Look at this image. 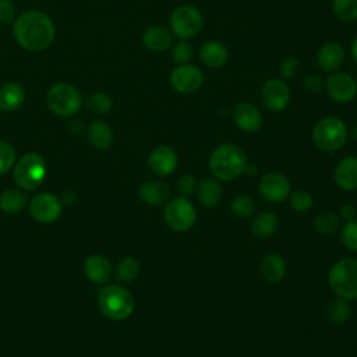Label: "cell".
Here are the masks:
<instances>
[{
	"instance_id": "cell-1",
	"label": "cell",
	"mask_w": 357,
	"mask_h": 357,
	"mask_svg": "<svg viewBox=\"0 0 357 357\" xmlns=\"http://www.w3.org/2000/svg\"><path fill=\"white\" fill-rule=\"evenodd\" d=\"M17 42L32 52L45 50L54 39V25L49 15L39 10L21 14L13 26Z\"/></svg>"
},
{
	"instance_id": "cell-2",
	"label": "cell",
	"mask_w": 357,
	"mask_h": 357,
	"mask_svg": "<svg viewBox=\"0 0 357 357\" xmlns=\"http://www.w3.org/2000/svg\"><path fill=\"white\" fill-rule=\"evenodd\" d=\"M208 165L216 180L231 181L245 172L248 159L238 145L223 144L212 151Z\"/></svg>"
},
{
	"instance_id": "cell-3",
	"label": "cell",
	"mask_w": 357,
	"mask_h": 357,
	"mask_svg": "<svg viewBox=\"0 0 357 357\" xmlns=\"http://www.w3.org/2000/svg\"><path fill=\"white\" fill-rule=\"evenodd\" d=\"M132 294L120 284H107L98 294V307L100 312L112 321H123L134 312Z\"/></svg>"
},
{
	"instance_id": "cell-4",
	"label": "cell",
	"mask_w": 357,
	"mask_h": 357,
	"mask_svg": "<svg viewBox=\"0 0 357 357\" xmlns=\"http://www.w3.org/2000/svg\"><path fill=\"white\" fill-rule=\"evenodd\" d=\"M331 290L347 301L357 300V259L342 258L336 261L328 275Z\"/></svg>"
},
{
	"instance_id": "cell-5",
	"label": "cell",
	"mask_w": 357,
	"mask_h": 357,
	"mask_svg": "<svg viewBox=\"0 0 357 357\" xmlns=\"http://www.w3.org/2000/svg\"><path fill=\"white\" fill-rule=\"evenodd\" d=\"M347 137V127L337 117H324L312 130L314 145L324 152H335L340 149L346 144Z\"/></svg>"
},
{
	"instance_id": "cell-6",
	"label": "cell",
	"mask_w": 357,
	"mask_h": 357,
	"mask_svg": "<svg viewBox=\"0 0 357 357\" xmlns=\"http://www.w3.org/2000/svg\"><path fill=\"white\" fill-rule=\"evenodd\" d=\"M46 177L45 159L35 152L22 155L14 166V181L24 190H36Z\"/></svg>"
},
{
	"instance_id": "cell-7",
	"label": "cell",
	"mask_w": 357,
	"mask_h": 357,
	"mask_svg": "<svg viewBox=\"0 0 357 357\" xmlns=\"http://www.w3.org/2000/svg\"><path fill=\"white\" fill-rule=\"evenodd\" d=\"M46 103L49 109L61 117H68L75 114L81 105L82 96L77 88L70 84H54L46 93Z\"/></svg>"
},
{
	"instance_id": "cell-8",
	"label": "cell",
	"mask_w": 357,
	"mask_h": 357,
	"mask_svg": "<svg viewBox=\"0 0 357 357\" xmlns=\"http://www.w3.org/2000/svg\"><path fill=\"white\" fill-rule=\"evenodd\" d=\"M166 225L174 231H187L197 222V211L192 202L185 197L170 199L163 211Z\"/></svg>"
},
{
	"instance_id": "cell-9",
	"label": "cell",
	"mask_w": 357,
	"mask_h": 357,
	"mask_svg": "<svg viewBox=\"0 0 357 357\" xmlns=\"http://www.w3.org/2000/svg\"><path fill=\"white\" fill-rule=\"evenodd\" d=\"M172 33L181 39L195 36L202 28V15L194 6H180L170 15Z\"/></svg>"
},
{
	"instance_id": "cell-10",
	"label": "cell",
	"mask_w": 357,
	"mask_h": 357,
	"mask_svg": "<svg viewBox=\"0 0 357 357\" xmlns=\"http://www.w3.org/2000/svg\"><path fill=\"white\" fill-rule=\"evenodd\" d=\"M261 100L271 112H283L290 103V89L284 79L269 78L261 86Z\"/></svg>"
},
{
	"instance_id": "cell-11",
	"label": "cell",
	"mask_w": 357,
	"mask_h": 357,
	"mask_svg": "<svg viewBox=\"0 0 357 357\" xmlns=\"http://www.w3.org/2000/svg\"><path fill=\"white\" fill-rule=\"evenodd\" d=\"M202 84L204 74L192 64H178L170 74V85L178 93L197 92Z\"/></svg>"
},
{
	"instance_id": "cell-12",
	"label": "cell",
	"mask_w": 357,
	"mask_h": 357,
	"mask_svg": "<svg viewBox=\"0 0 357 357\" xmlns=\"http://www.w3.org/2000/svg\"><path fill=\"white\" fill-rule=\"evenodd\" d=\"M328 95L337 103H349L357 93V82L343 71H333L325 81Z\"/></svg>"
},
{
	"instance_id": "cell-13",
	"label": "cell",
	"mask_w": 357,
	"mask_h": 357,
	"mask_svg": "<svg viewBox=\"0 0 357 357\" xmlns=\"http://www.w3.org/2000/svg\"><path fill=\"white\" fill-rule=\"evenodd\" d=\"M31 216L40 223H52L59 219L61 213L60 199L50 192H40L29 202Z\"/></svg>"
},
{
	"instance_id": "cell-14",
	"label": "cell",
	"mask_w": 357,
	"mask_h": 357,
	"mask_svg": "<svg viewBox=\"0 0 357 357\" xmlns=\"http://www.w3.org/2000/svg\"><path fill=\"white\" fill-rule=\"evenodd\" d=\"M258 192L269 202H280L290 194V181L278 172H269L261 177Z\"/></svg>"
},
{
	"instance_id": "cell-15",
	"label": "cell",
	"mask_w": 357,
	"mask_h": 357,
	"mask_svg": "<svg viewBox=\"0 0 357 357\" xmlns=\"http://www.w3.org/2000/svg\"><path fill=\"white\" fill-rule=\"evenodd\" d=\"M148 167L156 176H169L177 167V153L167 145H159L149 153Z\"/></svg>"
},
{
	"instance_id": "cell-16",
	"label": "cell",
	"mask_w": 357,
	"mask_h": 357,
	"mask_svg": "<svg viewBox=\"0 0 357 357\" xmlns=\"http://www.w3.org/2000/svg\"><path fill=\"white\" fill-rule=\"evenodd\" d=\"M233 121L240 130L245 132H254L258 131L262 126V114L257 106L248 102H241L237 103L233 109Z\"/></svg>"
},
{
	"instance_id": "cell-17",
	"label": "cell",
	"mask_w": 357,
	"mask_h": 357,
	"mask_svg": "<svg viewBox=\"0 0 357 357\" xmlns=\"http://www.w3.org/2000/svg\"><path fill=\"white\" fill-rule=\"evenodd\" d=\"M84 275L95 284H105L112 276V265L105 255H89L84 262Z\"/></svg>"
},
{
	"instance_id": "cell-18",
	"label": "cell",
	"mask_w": 357,
	"mask_h": 357,
	"mask_svg": "<svg viewBox=\"0 0 357 357\" xmlns=\"http://www.w3.org/2000/svg\"><path fill=\"white\" fill-rule=\"evenodd\" d=\"M344 52L342 46L336 42L324 43L317 53V64L322 71L333 73L343 63Z\"/></svg>"
},
{
	"instance_id": "cell-19",
	"label": "cell",
	"mask_w": 357,
	"mask_h": 357,
	"mask_svg": "<svg viewBox=\"0 0 357 357\" xmlns=\"http://www.w3.org/2000/svg\"><path fill=\"white\" fill-rule=\"evenodd\" d=\"M335 181L344 191L357 188V158L346 156L335 167Z\"/></svg>"
},
{
	"instance_id": "cell-20",
	"label": "cell",
	"mask_w": 357,
	"mask_h": 357,
	"mask_svg": "<svg viewBox=\"0 0 357 357\" xmlns=\"http://www.w3.org/2000/svg\"><path fill=\"white\" fill-rule=\"evenodd\" d=\"M199 59L209 68H220L229 59L226 46L218 40H208L199 49Z\"/></svg>"
},
{
	"instance_id": "cell-21",
	"label": "cell",
	"mask_w": 357,
	"mask_h": 357,
	"mask_svg": "<svg viewBox=\"0 0 357 357\" xmlns=\"http://www.w3.org/2000/svg\"><path fill=\"white\" fill-rule=\"evenodd\" d=\"M138 197L148 205L158 206L170 197V187L163 181H146L138 190Z\"/></svg>"
},
{
	"instance_id": "cell-22",
	"label": "cell",
	"mask_w": 357,
	"mask_h": 357,
	"mask_svg": "<svg viewBox=\"0 0 357 357\" xmlns=\"http://www.w3.org/2000/svg\"><path fill=\"white\" fill-rule=\"evenodd\" d=\"M173 42V35L169 29L163 26H151L142 33V43L146 49L152 52H163L170 47Z\"/></svg>"
},
{
	"instance_id": "cell-23",
	"label": "cell",
	"mask_w": 357,
	"mask_h": 357,
	"mask_svg": "<svg viewBox=\"0 0 357 357\" xmlns=\"http://www.w3.org/2000/svg\"><path fill=\"white\" fill-rule=\"evenodd\" d=\"M259 269L262 278L266 282L278 283L283 279L286 273V262L279 254H268L262 258Z\"/></svg>"
},
{
	"instance_id": "cell-24",
	"label": "cell",
	"mask_w": 357,
	"mask_h": 357,
	"mask_svg": "<svg viewBox=\"0 0 357 357\" xmlns=\"http://www.w3.org/2000/svg\"><path fill=\"white\" fill-rule=\"evenodd\" d=\"M197 197L198 201L206 208H215L222 198V187L218 180L206 177L197 183Z\"/></svg>"
},
{
	"instance_id": "cell-25",
	"label": "cell",
	"mask_w": 357,
	"mask_h": 357,
	"mask_svg": "<svg viewBox=\"0 0 357 357\" xmlns=\"http://www.w3.org/2000/svg\"><path fill=\"white\" fill-rule=\"evenodd\" d=\"M86 138H88V142L93 148L103 151V149H107L112 146V144L114 141V134H113V130L106 123L93 121L88 127Z\"/></svg>"
},
{
	"instance_id": "cell-26",
	"label": "cell",
	"mask_w": 357,
	"mask_h": 357,
	"mask_svg": "<svg viewBox=\"0 0 357 357\" xmlns=\"http://www.w3.org/2000/svg\"><path fill=\"white\" fill-rule=\"evenodd\" d=\"M25 100V91L17 82H8L0 88V109L11 112L18 109Z\"/></svg>"
},
{
	"instance_id": "cell-27",
	"label": "cell",
	"mask_w": 357,
	"mask_h": 357,
	"mask_svg": "<svg viewBox=\"0 0 357 357\" xmlns=\"http://www.w3.org/2000/svg\"><path fill=\"white\" fill-rule=\"evenodd\" d=\"M278 216L272 212H262L257 215L251 222V231L258 238L271 237L278 229Z\"/></svg>"
},
{
	"instance_id": "cell-28",
	"label": "cell",
	"mask_w": 357,
	"mask_h": 357,
	"mask_svg": "<svg viewBox=\"0 0 357 357\" xmlns=\"http://www.w3.org/2000/svg\"><path fill=\"white\" fill-rule=\"evenodd\" d=\"M26 195L21 190L10 188L0 194V209L8 215L21 212L26 205Z\"/></svg>"
},
{
	"instance_id": "cell-29",
	"label": "cell",
	"mask_w": 357,
	"mask_h": 357,
	"mask_svg": "<svg viewBox=\"0 0 357 357\" xmlns=\"http://www.w3.org/2000/svg\"><path fill=\"white\" fill-rule=\"evenodd\" d=\"M230 209L231 212L237 216V218H241V219H247V218H251L255 211H257V202L254 198L245 195V194H241V195H236L233 199H231V204H230Z\"/></svg>"
},
{
	"instance_id": "cell-30",
	"label": "cell",
	"mask_w": 357,
	"mask_h": 357,
	"mask_svg": "<svg viewBox=\"0 0 357 357\" xmlns=\"http://www.w3.org/2000/svg\"><path fill=\"white\" fill-rule=\"evenodd\" d=\"M339 225L340 218L331 211H322L314 218V227L322 234L335 233L339 229Z\"/></svg>"
},
{
	"instance_id": "cell-31",
	"label": "cell",
	"mask_w": 357,
	"mask_h": 357,
	"mask_svg": "<svg viewBox=\"0 0 357 357\" xmlns=\"http://www.w3.org/2000/svg\"><path fill=\"white\" fill-rule=\"evenodd\" d=\"M139 275V264L132 257H126L116 266V276L120 282H132Z\"/></svg>"
},
{
	"instance_id": "cell-32",
	"label": "cell",
	"mask_w": 357,
	"mask_h": 357,
	"mask_svg": "<svg viewBox=\"0 0 357 357\" xmlns=\"http://www.w3.org/2000/svg\"><path fill=\"white\" fill-rule=\"evenodd\" d=\"M328 318L335 324H343L346 322L351 315V307L349 305L347 300L344 298H336L333 300L326 310Z\"/></svg>"
},
{
	"instance_id": "cell-33",
	"label": "cell",
	"mask_w": 357,
	"mask_h": 357,
	"mask_svg": "<svg viewBox=\"0 0 357 357\" xmlns=\"http://www.w3.org/2000/svg\"><path fill=\"white\" fill-rule=\"evenodd\" d=\"M332 10L335 15L343 22L357 20V0H333Z\"/></svg>"
},
{
	"instance_id": "cell-34",
	"label": "cell",
	"mask_w": 357,
	"mask_h": 357,
	"mask_svg": "<svg viewBox=\"0 0 357 357\" xmlns=\"http://www.w3.org/2000/svg\"><path fill=\"white\" fill-rule=\"evenodd\" d=\"M86 105L95 114H106L113 107V100L105 92H95L88 98Z\"/></svg>"
},
{
	"instance_id": "cell-35",
	"label": "cell",
	"mask_w": 357,
	"mask_h": 357,
	"mask_svg": "<svg viewBox=\"0 0 357 357\" xmlns=\"http://www.w3.org/2000/svg\"><path fill=\"white\" fill-rule=\"evenodd\" d=\"M289 202L291 209H294L296 212H307L311 209L312 206V197L304 191V190H297L289 194Z\"/></svg>"
},
{
	"instance_id": "cell-36",
	"label": "cell",
	"mask_w": 357,
	"mask_h": 357,
	"mask_svg": "<svg viewBox=\"0 0 357 357\" xmlns=\"http://www.w3.org/2000/svg\"><path fill=\"white\" fill-rule=\"evenodd\" d=\"M15 163V149L7 141H0V174H6Z\"/></svg>"
},
{
	"instance_id": "cell-37",
	"label": "cell",
	"mask_w": 357,
	"mask_h": 357,
	"mask_svg": "<svg viewBox=\"0 0 357 357\" xmlns=\"http://www.w3.org/2000/svg\"><path fill=\"white\" fill-rule=\"evenodd\" d=\"M172 57L177 64H188L194 57V49L191 43L185 40L177 42L172 49Z\"/></svg>"
},
{
	"instance_id": "cell-38",
	"label": "cell",
	"mask_w": 357,
	"mask_h": 357,
	"mask_svg": "<svg viewBox=\"0 0 357 357\" xmlns=\"http://www.w3.org/2000/svg\"><path fill=\"white\" fill-rule=\"evenodd\" d=\"M340 238L343 241V244L351 250L357 252V218L349 220L340 233Z\"/></svg>"
},
{
	"instance_id": "cell-39",
	"label": "cell",
	"mask_w": 357,
	"mask_h": 357,
	"mask_svg": "<svg viewBox=\"0 0 357 357\" xmlns=\"http://www.w3.org/2000/svg\"><path fill=\"white\" fill-rule=\"evenodd\" d=\"M197 190V181L192 174H183L177 180V191L181 197H190Z\"/></svg>"
},
{
	"instance_id": "cell-40",
	"label": "cell",
	"mask_w": 357,
	"mask_h": 357,
	"mask_svg": "<svg viewBox=\"0 0 357 357\" xmlns=\"http://www.w3.org/2000/svg\"><path fill=\"white\" fill-rule=\"evenodd\" d=\"M279 71H280L282 78H284V79L293 78V77L297 75L298 71H300V61H298L296 57H287V59H284V60L280 63Z\"/></svg>"
},
{
	"instance_id": "cell-41",
	"label": "cell",
	"mask_w": 357,
	"mask_h": 357,
	"mask_svg": "<svg viewBox=\"0 0 357 357\" xmlns=\"http://www.w3.org/2000/svg\"><path fill=\"white\" fill-rule=\"evenodd\" d=\"M15 15V6L11 0H0V22L11 24Z\"/></svg>"
},
{
	"instance_id": "cell-42",
	"label": "cell",
	"mask_w": 357,
	"mask_h": 357,
	"mask_svg": "<svg viewBox=\"0 0 357 357\" xmlns=\"http://www.w3.org/2000/svg\"><path fill=\"white\" fill-rule=\"evenodd\" d=\"M303 85L310 92H319L325 86V79L318 74H311L304 79Z\"/></svg>"
},
{
	"instance_id": "cell-43",
	"label": "cell",
	"mask_w": 357,
	"mask_h": 357,
	"mask_svg": "<svg viewBox=\"0 0 357 357\" xmlns=\"http://www.w3.org/2000/svg\"><path fill=\"white\" fill-rule=\"evenodd\" d=\"M340 218L342 219H344L346 222H349V220H351V219H354V216H356V209H354V206L353 205H350V204H344V205H342V208H340Z\"/></svg>"
},
{
	"instance_id": "cell-44",
	"label": "cell",
	"mask_w": 357,
	"mask_h": 357,
	"mask_svg": "<svg viewBox=\"0 0 357 357\" xmlns=\"http://www.w3.org/2000/svg\"><path fill=\"white\" fill-rule=\"evenodd\" d=\"M351 56H353L354 61L357 63V35L354 36V39L351 42Z\"/></svg>"
},
{
	"instance_id": "cell-45",
	"label": "cell",
	"mask_w": 357,
	"mask_h": 357,
	"mask_svg": "<svg viewBox=\"0 0 357 357\" xmlns=\"http://www.w3.org/2000/svg\"><path fill=\"white\" fill-rule=\"evenodd\" d=\"M351 137L357 141V123L354 124V127H353V130H351Z\"/></svg>"
},
{
	"instance_id": "cell-46",
	"label": "cell",
	"mask_w": 357,
	"mask_h": 357,
	"mask_svg": "<svg viewBox=\"0 0 357 357\" xmlns=\"http://www.w3.org/2000/svg\"><path fill=\"white\" fill-rule=\"evenodd\" d=\"M356 82H357V81H356Z\"/></svg>"
}]
</instances>
